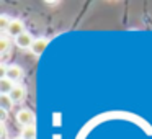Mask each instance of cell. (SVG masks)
Instances as JSON below:
<instances>
[{
  "mask_svg": "<svg viewBox=\"0 0 152 139\" xmlns=\"http://www.w3.org/2000/svg\"><path fill=\"white\" fill-rule=\"evenodd\" d=\"M48 44H49V40H48V38H36L33 46H31V53H33L34 56H41V54L44 53V49L48 48Z\"/></svg>",
  "mask_w": 152,
  "mask_h": 139,
  "instance_id": "cell-4",
  "label": "cell"
},
{
  "mask_svg": "<svg viewBox=\"0 0 152 139\" xmlns=\"http://www.w3.org/2000/svg\"><path fill=\"white\" fill-rule=\"evenodd\" d=\"M12 21H13V18H10L8 15H0V30L7 33L10 25H12Z\"/></svg>",
  "mask_w": 152,
  "mask_h": 139,
  "instance_id": "cell-10",
  "label": "cell"
},
{
  "mask_svg": "<svg viewBox=\"0 0 152 139\" xmlns=\"http://www.w3.org/2000/svg\"><path fill=\"white\" fill-rule=\"evenodd\" d=\"M12 106H13V100L10 98V95H0V108L8 111Z\"/></svg>",
  "mask_w": 152,
  "mask_h": 139,
  "instance_id": "cell-9",
  "label": "cell"
},
{
  "mask_svg": "<svg viewBox=\"0 0 152 139\" xmlns=\"http://www.w3.org/2000/svg\"><path fill=\"white\" fill-rule=\"evenodd\" d=\"M8 51H10V40H8L7 34H2V38H0V53L7 54Z\"/></svg>",
  "mask_w": 152,
  "mask_h": 139,
  "instance_id": "cell-11",
  "label": "cell"
},
{
  "mask_svg": "<svg viewBox=\"0 0 152 139\" xmlns=\"http://www.w3.org/2000/svg\"><path fill=\"white\" fill-rule=\"evenodd\" d=\"M5 134H7V131H5V124L2 123V126H0V136H2V138H5Z\"/></svg>",
  "mask_w": 152,
  "mask_h": 139,
  "instance_id": "cell-13",
  "label": "cell"
},
{
  "mask_svg": "<svg viewBox=\"0 0 152 139\" xmlns=\"http://www.w3.org/2000/svg\"><path fill=\"white\" fill-rule=\"evenodd\" d=\"M15 139H23V138H21V136H18V138H15Z\"/></svg>",
  "mask_w": 152,
  "mask_h": 139,
  "instance_id": "cell-14",
  "label": "cell"
},
{
  "mask_svg": "<svg viewBox=\"0 0 152 139\" xmlns=\"http://www.w3.org/2000/svg\"><path fill=\"white\" fill-rule=\"evenodd\" d=\"M25 95H26L25 87L23 85H15V89L12 90V93H10V98L13 100V103H20L21 100L25 98Z\"/></svg>",
  "mask_w": 152,
  "mask_h": 139,
  "instance_id": "cell-6",
  "label": "cell"
},
{
  "mask_svg": "<svg viewBox=\"0 0 152 139\" xmlns=\"http://www.w3.org/2000/svg\"><path fill=\"white\" fill-rule=\"evenodd\" d=\"M23 33H25V25L21 20H13L10 25V28H8V31H7L8 36H15V38H18Z\"/></svg>",
  "mask_w": 152,
  "mask_h": 139,
  "instance_id": "cell-5",
  "label": "cell"
},
{
  "mask_svg": "<svg viewBox=\"0 0 152 139\" xmlns=\"http://www.w3.org/2000/svg\"><path fill=\"white\" fill-rule=\"evenodd\" d=\"M13 89H15V83L10 79H7V77L5 79H0V93L2 95H10Z\"/></svg>",
  "mask_w": 152,
  "mask_h": 139,
  "instance_id": "cell-7",
  "label": "cell"
},
{
  "mask_svg": "<svg viewBox=\"0 0 152 139\" xmlns=\"http://www.w3.org/2000/svg\"><path fill=\"white\" fill-rule=\"evenodd\" d=\"M7 79H10L13 83H15V82H20V80L23 79V69H21L20 66H17V64H12V66H8Z\"/></svg>",
  "mask_w": 152,
  "mask_h": 139,
  "instance_id": "cell-3",
  "label": "cell"
},
{
  "mask_svg": "<svg viewBox=\"0 0 152 139\" xmlns=\"http://www.w3.org/2000/svg\"><path fill=\"white\" fill-rule=\"evenodd\" d=\"M20 136L23 139H34V136H36V128H34V124L21 128V134Z\"/></svg>",
  "mask_w": 152,
  "mask_h": 139,
  "instance_id": "cell-8",
  "label": "cell"
},
{
  "mask_svg": "<svg viewBox=\"0 0 152 139\" xmlns=\"http://www.w3.org/2000/svg\"><path fill=\"white\" fill-rule=\"evenodd\" d=\"M33 43H34V38L31 36L28 31H25L23 34H20L18 38H15V44H17L18 48H21V49H31Z\"/></svg>",
  "mask_w": 152,
  "mask_h": 139,
  "instance_id": "cell-2",
  "label": "cell"
},
{
  "mask_svg": "<svg viewBox=\"0 0 152 139\" xmlns=\"http://www.w3.org/2000/svg\"><path fill=\"white\" fill-rule=\"evenodd\" d=\"M7 110H2L0 108V119H2V123H5V119H7Z\"/></svg>",
  "mask_w": 152,
  "mask_h": 139,
  "instance_id": "cell-12",
  "label": "cell"
},
{
  "mask_svg": "<svg viewBox=\"0 0 152 139\" xmlns=\"http://www.w3.org/2000/svg\"><path fill=\"white\" fill-rule=\"evenodd\" d=\"M17 121L20 123L23 128H25V126H31V124H33V121H34L33 111H31V110H26V108L20 110V111L17 113Z\"/></svg>",
  "mask_w": 152,
  "mask_h": 139,
  "instance_id": "cell-1",
  "label": "cell"
}]
</instances>
